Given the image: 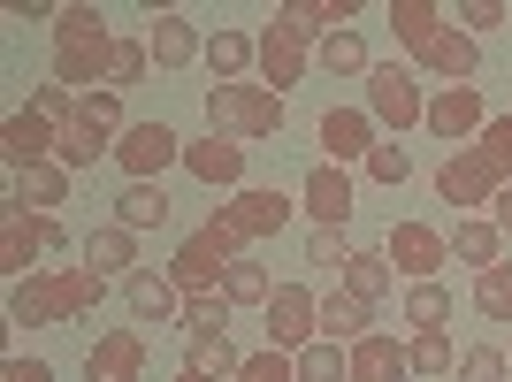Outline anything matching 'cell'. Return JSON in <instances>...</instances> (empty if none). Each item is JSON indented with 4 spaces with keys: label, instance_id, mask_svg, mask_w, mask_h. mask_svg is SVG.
I'll return each instance as SVG.
<instances>
[{
    "label": "cell",
    "instance_id": "6da1fadb",
    "mask_svg": "<svg viewBox=\"0 0 512 382\" xmlns=\"http://www.w3.org/2000/svg\"><path fill=\"white\" fill-rule=\"evenodd\" d=\"M115 31H107V16L92 8V0H69L62 16H54V85H69L77 100L85 92H100L107 77H115Z\"/></svg>",
    "mask_w": 512,
    "mask_h": 382
},
{
    "label": "cell",
    "instance_id": "7a4b0ae2",
    "mask_svg": "<svg viewBox=\"0 0 512 382\" xmlns=\"http://www.w3.org/2000/svg\"><path fill=\"white\" fill-rule=\"evenodd\" d=\"M505 176H512V115H490V130L436 169V199L444 207H482V199L505 191Z\"/></svg>",
    "mask_w": 512,
    "mask_h": 382
},
{
    "label": "cell",
    "instance_id": "3957f363",
    "mask_svg": "<svg viewBox=\"0 0 512 382\" xmlns=\"http://www.w3.org/2000/svg\"><path fill=\"white\" fill-rule=\"evenodd\" d=\"M107 276L92 268H39V276L8 283V321L16 329H46V321H77L85 306H100Z\"/></svg>",
    "mask_w": 512,
    "mask_h": 382
},
{
    "label": "cell",
    "instance_id": "277c9868",
    "mask_svg": "<svg viewBox=\"0 0 512 382\" xmlns=\"http://www.w3.org/2000/svg\"><path fill=\"white\" fill-rule=\"evenodd\" d=\"M207 130L237 138V146H260L283 130V92L268 85H207Z\"/></svg>",
    "mask_w": 512,
    "mask_h": 382
},
{
    "label": "cell",
    "instance_id": "5b68a950",
    "mask_svg": "<svg viewBox=\"0 0 512 382\" xmlns=\"http://www.w3.org/2000/svg\"><path fill=\"white\" fill-rule=\"evenodd\" d=\"M230 260H245V237H237L222 214H207V230H192L184 245H176L169 276H176L184 298H207V291H222V268H230Z\"/></svg>",
    "mask_w": 512,
    "mask_h": 382
},
{
    "label": "cell",
    "instance_id": "8992f818",
    "mask_svg": "<svg viewBox=\"0 0 512 382\" xmlns=\"http://www.w3.org/2000/svg\"><path fill=\"white\" fill-rule=\"evenodd\" d=\"M115 169H123V184H161L169 169H184V138H176L161 115H153V123H130L123 138H115Z\"/></svg>",
    "mask_w": 512,
    "mask_h": 382
},
{
    "label": "cell",
    "instance_id": "52a82bcc",
    "mask_svg": "<svg viewBox=\"0 0 512 382\" xmlns=\"http://www.w3.org/2000/svg\"><path fill=\"white\" fill-rule=\"evenodd\" d=\"M367 115L383 130H421L428 123V92L406 62H375L367 69Z\"/></svg>",
    "mask_w": 512,
    "mask_h": 382
},
{
    "label": "cell",
    "instance_id": "ba28073f",
    "mask_svg": "<svg viewBox=\"0 0 512 382\" xmlns=\"http://www.w3.org/2000/svg\"><path fill=\"white\" fill-rule=\"evenodd\" d=\"M69 245V230L62 222H54V214H31V207H16V199H8V214H0V268H8V276H39V268H31V253H62Z\"/></svg>",
    "mask_w": 512,
    "mask_h": 382
},
{
    "label": "cell",
    "instance_id": "9c48e42d",
    "mask_svg": "<svg viewBox=\"0 0 512 382\" xmlns=\"http://www.w3.org/2000/svg\"><path fill=\"white\" fill-rule=\"evenodd\" d=\"M383 253H390V268L406 283H436V268H451V237L428 230V222H390Z\"/></svg>",
    "mask_w": 512,
    "mask_h": 382
},
{
    "label": "cell",
    "instance_id": "30bf717a",
    "mask_svg": "<svg viewBox=\"0 0 512 382\" xmlns=\"http://www.w3.org/2000/svg\"><path fill=\"white\" fill-rule=\"evenodd\" d=\"M260 314H268V344H276V352H306V344L321 337V298L306 291V283H276V298H268Z\"/></svg>",
    "mask_w": 512,
    "mask_h": 382
},
{
    "label": "cell",
    "instance_id": "8fae6325",
    "mask_svg": "<svg viewBox=\"0 0 512 382\" xmlns=\"http://www.w3.org/2000/svg\"><path fill=\"white\" fill-rule=\"evenodd\" d=\"M314 138H321V161H337V169L360 161V169H367V153L383 146V123H375L367 107H329V115L314 123Z\"/></svg>",
    "mask_w": 512,
    "mask_h": 382
},
{
    "label": "cell",
    "instance_id": "7c38bea8",
    "mask_svg": "<svg viewBox=\"0 0 512 382\" xmlns=\"http://www.w3.org/2000/svg\"><path fill=\"white\" fill-rule=\"evenodd\" d=\"M352 199H360V191H352V169H337V161H314L306 184H299V207L314 214V230H344V222H352Z\"/></svg>",
    "mask_w": 512,
    "mask_h": 382
},
{
    "label": "cell",
    "instance_id": "4fadbf2b",
    "mask_svg": "<svg viewBox=\"0 0 512 382\" xmlns=\"http://www.w3.org/2000/svg\"><path fill=\"white\" fill-rule=\"evenodd\" d=\"M184 176H199L207 191H245V146L207 130V138H184Z\"/></svg>",
    "mask_w": 512,
    "mask_h": 382
},
{
    "label": "cell",
    "instance_id": "5bb4252c",
    "mask_svg": "<svg viewBox=\"0 0 512 382\" xmlns=\"http://www.w3.org/2000/svg\"><path fill=\"white\" fill-rule=\"evenodd\" d=\"M54 138H62V130L46 123V115L16 107V115H8V130H0V161H8V176H31V169H46V161H54Z\"/></svg>",
    "mask_w": 512,
    "mask_h": 382
},
{
    "label": "cell",
    "instance_id": "9a60e30c",
    "mask_svg": "<svg viewBox=\"0 0 512 382\" xmlns=\"http://www.w3.org/2000/svg\"><path fill=\"white\" fill-rule=\"evenodd\" d=\"M146 54H153V69H192V62H207V39H199V23L184 8H161L146 23Z\"/></svg>",
    "mask_w": 512,
    "mask_h": 382
},
{
    "label": "cell",
    "instance_id": "2e32d148",
    "mask_svg": "<svg viewBox=\"0 0 512 382\" xmlns=\"http://www.w3.org/2000/svg\"><path fill=\"white\" fill-rule=\"evenodd\" d=\"M421 130H436V138H482L490 130V107H482V85H444L436 100H428V123Z\"/></svg>",
    "mask_w": 512,
    "mask_h": 382
},
{
    "label": "cell",
    "instance_id": "e0dca14e",
    "mask_svg": "<svg viewBox=\"0 0 512 382\" xmlns=\"http://www.w3.org/2000/svg\"><path fill=\"white\" fill-rule=\"evenodd\" d=\"M123 298H130V314L146 321V329H184V291H176V276L169 268H138V276L123 283Z\"/></svg>",
    "mask_w": 512,
    "mask_h": 382
},
{
    "label": "cell",
    "instance_id": "ac0fdd59",
    "mask_svg": "<svg viewBox=\"0 0 512 382\" xmlns=\"http://www.w3.org/2000/svg\"><path fill=\"white\" fill-rule=\"evenodd\" d=\"M138 375H146V337H138V329L92 337V352H85V382H138Z\"/></svg>",
    "mask_w": 512,
    "mask_h": 382
},
{
    "label": "cell",
    "instance_id": "d6986e66",
    "mask_svg": "<svg viewBox=\"0 0 512 382\" xmlns=\"http://www.w3.org/2000/svg\"><path fill=\"white\" fill-rule=\"evenodd\" d=\"M306 62H314V54H306V39L299 31H291V23H268V31H260V77H268V92H283V85H299L306 77Z\"/></svg>",
    "mask_w": 512,
    "mask_h": 382
},
{
    "label": "cell",
    "instance_id": "ffe728a7",
    "mask_svg": "<svg viewBox=\"0 0 512 382\" xmlns=\"http://www.w3.org/2000/svg\"><path fill=\"white\" fill-rule=\"evenodd\" d=\"M222 222H230V230L245 237V245H253V237H268V230H283V222H291V199H283V191L245 184V191L230 199V207H222Z\"/></svg>",
    "mask_w": 512,
    "mask_h": 382
},
{
    "label": "cell",
    "instance_id": "44dd1931",
    "mask_svg": "<svg viewBox=\"0 0 512 382\" xmlns=\"http://www.w3.org/2000/svg\"><path fill=\"white\" fill-rule=\"evenodd\" d=\"M421 69H436L444 85H474V69H482V39H467L459 23H444V31L421 46Z\"/></svg>",
    "mask_w": 512,
    "mask_h": 382
},
{
    "label": "cell",
    "instance_id": "7402d4cb",
    "mask_svg": "<svg viewBox=\"0 0 512 382\" xmlns=\"http://www.w3.org/2000/svg\"><path fill=\"white\" fill-rule=\"evenodd\" d=\"M77 253H85L92 276H123V283L138 276V230H123V222H100V230H92Z\"/></svg>",
    "mask_w": 512,
    "mask_h": 382
},
{
    "label": "cell",
    "instance_id": "603a6c76",
    "mask_svg": "<svg viewBox=\"0 0 512 382\" xmlns=\"http://www.w3.org/2000/svg\"><path fill=\"white\" fill-rule=\"evenodd\" d=\"M413 360H406V344L390 337V329H375V337L352 344V382H406Z\"/></svg>",
    "mask_w": 512,
    "mask_h": 382
},
{
    "label": "cell",
    "instance_id": "cb8c5ba5",
    "mask_svg": "<svg viewBox=\"0 0 512 382\" xmlns=\"http://www.w3.org/2000/svg\"><path fill=\"white\" fill-rule=\"evenodd\" d=\"M451 260H459V268H474V276H490L497 260H505V230H497L490 214H467V222L451 230Z\"/></svg>",
    "mask_w": 512,
    "mask_h": 382
},
{
    "label": "cell",
    "instance_id": "d4e9b609",
    "mask_svg": "<svg viewBox=\"0 0 512 382\" xmlns=\"http://www.w3.org/2000/svg\"><path fill=\"white\" fill-rule=\"evenodd\" d=\"M321 337L329 344H360V337H375V306H367V298H352L337 283V291L321 298Z\"/></svg>",
    "mask_w": 512,
    "mask_h": 382
},
{
    "label": "cell",
    "instance_id": "484cf974",
    "mask_svg": "<svg viewBox=\"0 0 512 382\" xmlns=\"http://www.w3.org/2000/svg\"><path fill=\"white\" fill-rule=\"evenodd\" d=\"M260 62V39L253 31H230V23H214V39H207V69H214V85H237L245 69Z\"/></svg>",
    "mask_w": 512,
    "mask_h": 382
},
{
    "label": "cell",
    "instance_id": "4316f807",
    "mask_svg": "<svg viewBox=\"0 0 512 382\" xmlns=\"http://www.w3.org/2000/svg\"><path fill=\"white\" fill-rule=\"evenodd\" d=\"M344 291H352V298H367V306H375V298H383L390 291V283H398V268H390V253H383V245H360V253H352V260H344Z\"/></svg>",
    "mask_w": 512,
    "mask_h": 382
},
{
    "label": "cell",
    "instance_id": "83f0119b",
    "mask_svg": "<svg viewBox=\"0 0 512 382\" xmlns=\"http://www.w3.org/2000/svg\"><path fill=\"white\" fill-rule=\"evenodd\" d=\"M283 23H291V31H299V39H329V31H352V0H283L276 8Z\"/></svg>",
    "mask_w": 512,
    "mask_h": 382
},
{
    "label": "cell",
    "instance_id": "f1b7e54d",
    "mask_svg": "<svg viewBox=\"0 0 512 382\" xmlns=\"http://www.w3.org/2000/svg\"><path fill=\"white\" fill-rule=\"evenodd\" d=\"M115 222H123V230H161V222H169V191L161 184H123L115 191Z\"/></svg>",
    "mask_w": 512,
    "mask_h": 382
},
{
    "label": "cell",
    "instance_id": "f546056e",
    "mask_svg": "<svg viewBox=\"0 0 512 382\" xmlns=\"http://www.w3.org/2000/svg\"><path fill=\"white\" fill-rule=\"evenodd\" d=\"M237 367H245V352H237L230 337H192V344H184V375H207V382H237Z\"/></svg>",
    "mask_w": 512,
    "mask_h": 382
},
{
    "label": "cell",
    "instance_id": "4dcf8cb0",
    "mask_svg": "<svg viewBox=\"0 0 512 382\" xmlns=\"http://www.w3.org/2000/svg\"><path fill=\"white\" fill-rule=\"evenodd\" d=\"M54 161L77 176V169H92V161H115V138H100L92 123H62V138H54Z\"/></svg>",
    "mask_w": 512,
    "mask_h": 382
},
{
    "label": "cell",
    "instance_id": "1f68e13d",
    "mask_svg": "<svg viewBox=\"0 0 512 382\" xmlns=\"http://www.w3.org/2000/svg\"><path fill=\"white\" fill-rule=\"evenodd\" d=\"M291 360H299V382H352V344L314 337L306 352H291Z\"/></svg>",
    "mask_w": 512,
    "mask_h": 382
},
{
    "label": "cell",
    "instance_id": "d6a6232c",
    "mask_svg": "<svg viewBox=\"0 0 512 382\" xmlns=\"http://www.w3.org/2000/svg\"><path fill=\"white\" fill-rule=\"evenodd\" d=\"M383 16H390V31H398V39H406L413 54H421V46L436 39V31H444V8H428V0H390Z\"/></svg>",
    "mask_w": 512,
    "mask_h": 382
},
{
    "label": "cell",
    "instance_id": "836d02e7",
    "mask_svg": "<svg viewBox=\"0 0 512 382\" xmlns=\"http://www.w3.org/2000/svg\"><path fill=\"white\" fill-rule=\"evenodd\" d=\"M314 62L329 69V77H367V69H375V62H367V39H360V31H329V39L314 46Z\"/></svg>",
    "mask_w": 512,
    "mask_h": 382
},
{
    "label": "cell",
    "instance_id": "e575fe53",
    "mask_svg": "<svg viewBox=\"0 0 512 382\" xmlns=\"http://www.w3.org/2000/svg\"><path fill=\"white\" fill-rule=\"evenodd\" d=\"M222 298H230V306H268V298H276V283H268V268L245 253V260H230V268H222Z\"/></svg>",
    "mask_w": 512,
    "mask_h": 382
},
{
    "label": "cell",
    "instance_id": "d590c367",
    "mask_svg": "<svg viewBox=\"0 0 512 382\" xmlns=\"http://www.w3.org/2000/svg\"><path fill=\"white\" fill-rule=\"evenodd\" d=\"M413 375H459V352H451V329H413L406 337Z\"/></svg>",
    "mask_w": 512,
    "mask_h": 382
},
{
    "label": "cell",
    "instance_id": "8d00e7d4",
    "mask_svg": "<svg viewBox=\"0 0 512 382\" xmlns=\"http://www.w3.org/2000/svg\"><path fill=\"white\" fill-rule=\"evenodd\" d=\"M62 199H69V169H62V161H46V169H31V176H16V207H62Z\"/></svg>",
    "mask_w": 512,
    "mask_h": 382
},
{
    "label": "cell",
    "instance_id": "74e56055",
    "mask_svg": "<svg viewBox=\"0 0 512 382\" xmlns=\"http://www.w3.org/2000/svg\"><path fill=\"white\" fill-rule=\"evenodd\" d=\"M474 314L482 321H512V253L497 260L490 276H474Z\"/></svg>",
    "mask_w": 512,
    "mask_h": 382
},
{
    "label": "cell",
    "instance_id": "f35d334b",
    "mask_svg": "<svg viewBox=\"0 0 512 382\" xmlns=\"http://www.w3.org/2000/svg\"><path fill=\"white\" fill-rule=\"evenodd\" d=\"M444 321H451L444 283H406V329H444Z\"/></svg>",
    "mask_w": 512,
    "mask_h": 382
},
{
    "label": "cell",
    "instance_id": "ab89813d",
    "mask_svg": "<svg viewBox=\"0 0 512 382\" xmlns=\"http://www.w3.org/2000/svg\"><path fill=\"white\" fill-rule=\"evenodd\" d=\"M230 298L222 291H207V298H184V337H230Z\"/></svg>",
    "mask_w": 512,
    "mask_h": 382
},
{
    "label": "cell",
    "instance_id": "60d3db41",
    "mask_svg": "<svg viewBox=\"0 0 512 382\" xmlns=\"http://www.w3.org/2000/svg\"><path fill=\"white\" fill-rule=\"evenodd\" d=\"M77 123H92V130H100V138H123V92H115V85H100V92H85V100H77Z\"/></svg>",
    "mask_w": 512,
    "mask_h": 382
},
{
    "label": "cell",
    "instance_id": "b9f144b4",
    "mask_svg": "<svg viewBox=\"0 0 512 382\" xmlns=\"http://www.w3.org/2000/svg\"><path fill=\"white\" fill-rule=\"evenodd\" d=\"M451 382H512V352L505 344H474V352H459V375Z\"/></svg>",
    "mask_w": 512,
    "mask_h": 382
},
{
    "label": "cell",
    "instance_id": "7bdbcfd3",
    "mask_svg": "<svg viewBox=\"0 0 512 382\" xmlns=\"http://www.w3.org/2000/svg\"><path fill=\"white\" fill-rule=\"evenodd\" d=\"M237 382H299V360H291V352H276V344H268V352H245Z\"/></svg>",
    "mask_w": 512,
    "mask_h": 382
},
{
    "label": "cell",
    "instance_id": "ee69618b",
    "mask_svg": "<svg viewBox=\"0 0 512 382\" xmlns=\"http://www.w3.org/2000/svg\"><path fill=\"white\" fill-rule=\"evenodd\" d=\"M352 253H360V245H352L344 230H314V237H306V268H337V276H344V260H352Z\"/></svg>",
    "mask_w": 512,
    "mask_h": 382
},
{
    "label": "cell",
    "instance_id": "f6af8a7d",
    "mask_svg": "<svg viewBox=\"0 0 512 382\" xmlns=\"http://www.w3.org/2000/svg\"><path fill=\"white\" fill-rule=\"evenodd\" d=\"M146 69H153L146 39H123V46H115V77H107V85H115V92H130V85H146Z\"/></svg>",
    "mask_w": 512,
    "mask_h": 382
},
{
    "label": "cell",
    "instance_id": "bcb514c9",
    "mask_svg": "<svg viewBox=\"0 0 512 382\" xmlns=\"http://www.w3.org/2000/svg\"><path fill=\"white\" fill-rule=\"evenodd\" d=\"M367 176H375V184H406V176H413V153L398 146V138H383V146L367 153Z\"/></svg>",
    "mask_w": 512,
    "mask_h": 382
},
{
    "label": "cell",
    "instance_id": "7dc6e473",
    "mask_svg": "<svg viewBox=\"0 0 512 382\" xmlns=\"http://www.w3.org/2000/svg\"><path fill=\"white\" fill-rule=\"evenodd\" d=\"M31 115H46L54 130L77 123V92H69V85H31Z\"/></svg>",
    "mask_w": 512,
    "mask_h": 382
},
{
    "label": "cell",
    "instance_id": "c3c4849f",
    "mask_svg": "<svg viewBox=\"0 0 512 382\" xmlns=\"http://www.w3.org/2000/svg\"><path fill=\"white\" fill-rule=\"evenodd\" d=\"M497 23H512V8H497V0H467V8H459V31H467V39H482Z\"/></svg>",
    "mask_w": 512,
    "mask_h": 382
},
{
    "label": "cell",
    "instance_id": "681fc988",
    "mask_svg": "<svg viewBox=\"0 0 512 382\" xmlns=\"http://www.w3.org/2000/svg\"><path fill=\"white\" fill-rule=\"evenodd\" d=\"M0 382H54V367H46V360H8Z\"/></svg>",
    "mask_w": 512,
    "mask_h": 382
},
{
    "label": "cell",
    "instance_id": "f907efd6",
    "mask_svg": "<svg viewBox=\"0 0 512 382\" xmlns=\"http://www.w3.org/2000/svg\"><path fill=\"white\" fill-rule=\"evenodd\" d=\"M62 16V8H46V0H16V8H8V23H54Z\"/></svg>",
    "mask_w": 512,
    "mask_h": 382
},
{
    "label": "cell",
    "instance_id": "816d5d0a",
    "mask_svg": "<svg viewBox=\"0 0 512 382\" xmlns=\"http://www.w3.org/2000/svg\"><path fill=\"white\" fill-rule=\"evenodd\" d=\"M490 222H497V230L512 237V184H505V191H497V199H490Z\"/></svg>",
    "mask_w": 512,
    "mask_h": 382
},
{
    "label": "cell",
    "instance_id": "f5cc1de1",
    "mask_svg": "<svg viewBox=\"0 0 512 382\" xmlns=\"http://www.w3.org/2000/svg\"><path fill=\"white\" fill-rule=\"evenodd\" d=\"M176 382H207V375H176Z\"/></svg>",
    "mask_w": 512,
    "mask_h": 382
},
{
    "label": "cell",
    "instance_id": "db71d44e",
    "mask_svg": "<svg viewBox=\"0 0 512 382\" xmlns=\"http://www.w3.org/2000/svg\"><path fill=\"white\" fill-rule=\"evenodd\" d=\"M505 352H512V344H505Z\"/></svg>",
    "mask_w": 512,
    "mask_h": 382
}]
</instances>
